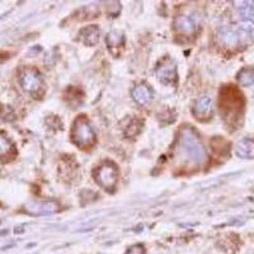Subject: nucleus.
<instances>
[{
  "instance_id": "4468645a",
  "label": "nucleus",
  "mask_w": 254,
  "mask_h": 254,
  "mask_svg": "<svg viewBox=\"0 0 254 254\" xmlns=\"http://www.w3.org/2000/svg\"><path fill=\"white\" fill-rule=\"evenodd\" d=\"M237 79L238 83H239L242 87H249V85L254 84V67H243V69L238 72Z\"/></svg>"
},
{
  "instance_id": "39448f33",
  "label": "nucleus",
  "mask_w": 254,
  "mask_h": 254,
  "mask_svg": "<svg viewBox=\"0 0 254 254\" xmlns=\"http://www.w3.org/2000/svg\"><path fill=\"white\" fill-rule=\"evenodd\" d=\"M19 83L27 93L31 95H40L44 90L45 83L42 75L35 67H26L19 75Z\"/></svg>"
},
{
  "instance_id": "423d86ee",
  "label": "nucleus",
  "mask_w": 254,
  "mask_h": 254,
  "mask_svg": "<svg viewBox=\"0 0 254 254\" xmlns=\"http://www.w3.org/2000/svg\"><path fill=\"white\" fill-rule=\"evenodd\" d=\"M155 75L163 85H174L177 83V64L173 59L163 58L155 67Z\"/></svg>"
},
{
  "instance_id": "f3484780",
  "label": "nucleus",
  "mask_w": 254,
  "mask_h": 254,
  "mask_svg": "<svg viewBox=\"0 0 254 254\" xmlns=\"http://www.w3.org/2000/svg\"><path fill=\"white\" fill-rule=\"evenodd\" d=\"M221 40L225 45H229V46H235L237 44H239L240 33L239 32L234 31V29H225V31H222L221 33Z\"/></svg>"
},
{
  "instance_id": "2eb2a0df",
  "label": "nucleus",
  "mask_w": 254,
  "mask_h": 254,
  "mask_svg": "<svg viewBox=\"0 0 254 254\" xmlns=\"http://www.w3.org/2000/svg\"><path fill=\"white\" fill-rule=\"evenodd\" d=\"M14 153V145L6 136L0 133V159L9 158Z\"/></svg>"
},
{
  "instance_id": "6e6552de",
  "label": "nucleus",
  "mask_w": 254,
  "mask_h": 254,
  "mask_svg": "<svg viewBox=\"0 0 254 254\" xmlns=\"http://www.w3.org/2000/svg\"><path fill=\"white\" fill-rule=\"evenodd\" d=\"M197 22L190 15H178L174 19V31L182 36H192L196 33Z\"/></svg>"
},
{
  "instance_id": "0eeeda50",
  "label": "nucleus",
  "mask_w": 254,
  "mask_h": 254,
  "mask_svg": "<svg viewBox=\"0 0 254 254\" xmlns=\"http://www.w3.org/2000/svg\"><path fill=\"white\" fill-rule=\"evenodd\" d=\"M192 113H193L194 119L201 122H206L211 120L212 113H214V101H212V98L208 97V95H203V97L197 99L193 108H192Z\"/></svg>"
},
{
  "instance_id": "7ed1b4c3",
  "label": "nucleus",
  "mask_w": 254,
  "mask_h": 254,
  "mask_svg": "<svg viewBox=\"0 0 254 254\" xmlns=\"http://www.w3.org/2000/svg\"><path fill=\"white\" fill-rule=\"evenodd\" d=\"M71 140L80 149H89L95 144V132L85 116H79L72 124Z\"/></svg>"
},
{
  "instance_id": "1a4fd4ad",
  "label": "nucleus",
  "mask_w": 254,
  "mask_h": 254,
  "mask_svg": "<svg viewBox=\"0 0 254 254\" xmlns=\"http://www.w3.org/2000/svg\"><path fill=\"white\" fill-rule=\"evenodd\" d=\"M125 35L121 31H111L106 37L108 50L115 58H119L125 49Z\"/></svg>"
},
{
  "instance_id": "a211bd4d",
  "label": "nucleus",
  "mask_w": 254,
  "mask_h": 254,
  "mask_svg": "<svg viewBox=\"0 0 254 254\" xmlns=\"http://www.w3.org/2000/svg\"><path fill=\"white\" fill-rule=\"evenodd\" d=\"M126 254H145V248L141 244H136L127 249Z\"/></svg>"
},
{
  "instance_id": "9b49d317",
  "label": "nucleus",
  "mask_w": 254,
  "mask_h": 254,
  "mask_svg": "<svg viewBox=\"0 0 254 254\" xmlns=\"http://www.w3.org/2000/svg\"><path fill=\"white\" fill-rule=\"evenodd\" d=\"M79 37H80L81 42L85 46H95L99 42V38H101V29L98 28V26L90 24V26L84 27V28L80 29Z\"/></svg>"
},
{
  "instance_id": "f257e3e1",
  "label": "nucleus",
  "mask_w": 254,
  "mask_h": 254,
  "mask_svg": "<svg viewBox=\"0 0 254 254\" xmlns=\"http://www.w3.org/2000/svg\"><path fill=\"white\" fill-rule=\"evenodd\" d=\"M176 147L179 158H182L188 164L202 165L207 160L205 145L190 126H185L179 131Z\"/></svg>"
},
{
  "instance_id": "20e7f679",
  "label": "nucleus",
  "mask_w": 254,
  "mask_h": 254,
  "mask_svg": "<svg viewBox=\"0 0 254 254\" xmlns=\"http://www.w3.org/2000/svg\"><path fill=\"white\" fill-rule=\"evenodd\" d=\"M93 177L101 187L108 192H113L119 181V168L113 162L106 160L93 171Z\"/></svg>"
},
{
  "instance_id": "9d476101",
  "label": "nucleus",
  "mask_w": 254,
  "mask_h": 254,
  "mask_svg": "<svg viewBox=\"0 0 254 254\" xmlns=\"http://www.w3.org/2000/svg\"><path fill=\"white\" fill-rule=\"evenodd\" d=\"M59 205L54 201H44V202H32L28 203L26 206V212L31 215H49L54 214V212H58L59 211Z\"/></svg>"
},
{
  "instance_id": "dca6fc26",
  "label": "nucleus",
  "mask_w": 254,
  "mask_h": 254,
  "mask_svg": "<svg viewBox=\"0 0 254 254\" xmlns=\"http://www.w3.org/2000/svg\"><path fill=\"white\" fill-rule=\"evenodd\" d=\"M142 126H144V121L139 119L131 120L130 124L127 125L126 128H125V135L126 137H135V136L139 135L142 130Z\"/></svg>"
},
{
  "instance_id": "f03ea898",
  "label": "nucleus",
  "mask_w": 254,
  "mask_h": 254,
  "mask_svg": "<svg viewBox=\"0 0 254 254\" xmlns=\"http://www.w3.org/2000/svg\"><path fill=\"white\" fill-rule=\"evenodd\" d=\"M246 101L242 93L233 85L222 87L219 97V108L224 120L228 122L235 121L242 116Z\"/></svg>"
},
{
  "instance_id": "f8f14e48",
  "label": "nucleus",
  "mask_w": 254,
  "mask_h": 254,
  "mask_svg": "<svg viewBox=\"0 0 254 254\" xmlns=\"http://www.w3.org/2000/svg\"><path fill=\"white\" fill-rule=\"evenodd\" d=\"M132 98L140 106H146L153 101L154 92L150 87H147L146 84H140V85L133 88Z\"/></svg>"
},
{
  "instance_id": "ddd939ff",
  "label": "nucleus",
  "mask_w": 254,
  "mask_h": 254,
  "mask_svg": "<svg viewBox=\"0 0 254 254\" xmlns=\"http://www.w3.org/2000/svg\"><path fill=\"white\" fill-rule=\"evenodd\" d=\"M235 154L242 159L254 158V140L246 137L242 139L235 146Z\"/></svg>"
}]
</instances>
